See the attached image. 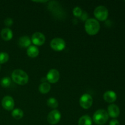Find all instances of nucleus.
Returning <instances> with one entry per match:
<instances>
[{
	"instance_id": "obj_1",
	"label": "nucleus",
	"mask_w": 125,
	"mask_h": 125,
	"mask_svg": "<svg viewBox=\"0 0 125 125\" xmlns=\"http://www.w3.org/2000/svg\"><path fill=\"white\" fill-rule=\"evenodd\" d=\"M100 29L98 21L95 18H88L85 23V30L90 35H96Z\"/></svg>"
},
{
	"instance_id": "obj_2",
	"label": "nucleus",
	"mask_w": 125,
	"mask_h": 125,
	"mask_svg": "<svg viewBox=\"0 0 125 125\" xmlns=\"http://www.w3.org/2000/svg\"><path fill=\"white\" fill-rule=\"evenodd\" d=\"M12 78L13 82L19 85H25L29 81L28 74L20 69L15 70L12 73Z\"/></svg>"
},
{
	"instance_id": "obj_3",
	"label": "nucleus",
	"mask_w": 125,
	"mask_h": 125,
	"mask_svg": "<svg viewBox=\"0 0 125 125\" xmlns=\"http://www.w3.org/2000/svg\"><path fill=\"white\" fill-rule=\"evenodd\" d=\"M109 119L108 113L104 109H99L94 113L93 120L96 124L103 125L106 123Z\"/></svg>"
},
{
	"instance_id": "obj_4",
	"label": "nucleus",
	"mask_w": 125,
	"mask_h": 125,
	"mask_svg": "<svg viewBox=\"0 0 125 125\" xmlns=\"http://www.w3.org/2000/svg\"><path fill=\"white\" fill-rule=\"evenodd\" d=\"M94 15L96 18L98 20L103 21L108 17L109 12L107 9L104 6H99L94 10Z\"/></svg>"
},
{
	"instance_id": "obj_5",
	"label": "nucleus",
	"mask_w": 125,
	"mask_h": 125,
	"mask_svg": "<svg viewBox=\"0 0 125 125\" xmlns=\"http://www.w3.org/2000/svg\"><path fill=\"white\" fill-rule=\"evenodd\" d=\"M50 46L54 51H61L64 50L66 46V43L63 39L56 37L51 40L50 42Z\"/></svg>"
},
{
	"instance_id": "obj_6",
	"label": "nucleus",
	"mask_w": 125,
	"mask_h": 125,
	"mask_svg": "<svg viewBox=\"0 0 125 125\" xmlns=\"http://www.w3.org/2000/svg\"><path fill=\"white\" fill-rule=\"evenodd\" d=\"M80 106L85 109H88L90 108L93 104L92 96L88 94H84L81 96L79 100Z\"/></svg>"
},
{
	"instance_id": "obj_7",
	"label": "nucleus",
	"mask_w": 125,
	"mask_h": 125,
	"mask_svg": "<svg viewBox=\"0 0 125 125\" xmlns=\"http://www.w3.org/2000/svg\"><path fill=\"white\" fill-rule=\"evenodd\" d=\"M61 118V114L58 110H52L47 116V121L50 124L56 125L59 122Z\"/></svg>"
},
{
	"instance_id": "obj_8",
	"label": "nucleus",
	"mask_w": 125,
	"mask_h": 125,
	"mask_svg": "<svg viewBox=\"0 0 125 125\" xmlns=\"http://www.w3.org/2000/svg\"><path fill=\"white\" fill-rule=\"evenodd\" d=\"M31 42L36 46H41L45 42V35L40 32H35L32 36Z\"/></svg>"
},
{
	"instance_id": "obj_9",
	"label": "nucleus",
	"mask_w": 125,
	"mask_h": 125,
	"mask_svg": "<svg viewBox=\"0 0 125 125\" xmlns=\"http://www.w3.org/2000/svg\"><path fill=\"white\" fill-rule=\"evenodd\" d=\"M46 80L50 83L54 84L59 81L60 78V74L58 70L56 69H51L46 74Z\"/></svg>"
},
{
	"instance_id": "obj_10",
	"label": "nucleus",
	"mask_w": 125,
	"mask_h": 125,
	"mask_svg": "<svg viewBox=\"0 0 125 125\" xmlns=\"http://www.w3.org/2000/svg\"><path fill=\"white\" fill-rule=\"evenodd\" d=\"M2 106L4 109L7 111H11L13 109L15 106V102L13 98L10 96H6L2 98Z\"/></svg>"
},
{
	"instance_id": "obj_11",
	"label": "nucleus",
	"mask_w": 125,
	"mask_h": 125,
	"mask_svg": "<svg viewBox=\"0 0 125 125\" xmlns=\"http://www.w3.org/2000/svg\"><path fill=\"white\" fill-rule=\"evenodd\" d=\"M107 113H108L109 116L113 118H115L119 116L120 111L117 105L111 104L107 107Z\"/></svg>"
},
{
	"instance_id": "obj_12",
	"label": "nucleus",
	"mask_w": 125,
	"mask_h": 125,
	"mask_svg": "<svg viewBox=\"0 0 125 125\" xmlns=\"http://www.w3.org/2000/svg\"><path fill=\"white\" fill-rule=\"evenodd\" d=\"M104 100L109 103H112L117 100V94L112 90H108L104 94Z\"/></svg>"
},
{
	"instance_id": "obj_13",
	"label": "nucleus",
	"mask_w": 125,
	"mask_h": 125,
	"mask_svg": "<svg viewBox=\"0 0 125 125\" xmlns=\"http://www.w3.org/2000/svg\"><path fill=\"white\" fill-rule=\"evenodd\" d=\"M1 36L3 40L8 41V40L12 39V37H13V32H12V30L9 28H4L1 32Z\"/></svg>"
},
{
	"instance_id": "obj_14",
	"label": "nucleus",
	"mask_w": 125,
	"mask_h": 125,
	"mask_svg": "<svg viewBox=\"0 0 125 125\" xmlns=\"http://www.w3.org/2000/svg\"><path fill=\"white\" fill-rule=\"evenodd\" d=\"M31 40L28 36H22L19 39L18 44L21 48H28L31 46Z\"/></svg>"
},
{
	"instance_id": "obj_15",
	"label": "nucleus",
	"mask_w": 125,
	"mask_h": 125,
	"mask_svg": "<svg viewBox=\"0 0 125 125\" xmlns=\"http://www.w3.org/2000/svg\"><path fill=\"white\" fill-rule=\"evenodd\" d=\"M27 54L30 57H36L39 54V50L35 45H31L27 49Z\"/></svg>"
},
{
	"instance_id": "obj_16",
	"label": "nucleus",
	"mask_w": 125,
	"mask_h": 125,
	"mask_svg": "<svg viewBox=\"0 0 125 125\" xmlns=\"http://www.w3.org/2000/svg\"><path fill=\"white\" fill-rule=\"evenodd\" d=\"M92 120L91 117L88 115H83L79 118L78 121V125H92Z\"/></svg>"
},
{
	"instance_id": "obj_17",
	"label": "nucleus",
	"mask_w": 125,
	"mask_h": 125,
	"mask_svg": "<svg viewBox=\"0 0 125 125\" xmlns=\"http://www.w3.org/2000/svg\"><path fill=\"white\" fill-rule=\"evenodd\" d=\"M51 89V85L50 83H48L47 82L43 83H41L39 87V90L41 94H46L50 91Z\"/></svg>"
},
{
	"instance_id": "obj_18",
	"label": "nucleus",
	"mask_w": 125,
	"mask_h": 125,
	"mask_svg": "<svg viewBox=\"0 0 125 125\" xmlns=\"http://www.w3.org/2000/svg\"><path fill=\"white\" fill-rule=\"evenodd\" d=\"M24 115L23 111L20 109H15L12 112V116L17 120H20L22 118Z\"/></svg>"
},
{
	"instance_id": "obj_19",
	"label": "nucleus",
	"mask_w": 125,
	"mask_h": 125,
	"mask_svg": "<svg viewBox=\"0 0 125 125\" xmlns=\"http://www.w3.org/2000/svg\"><path fill=\"white\" fill-rule=\"evenodd\" d=\"M47 105L51 108L56 109L58 107L59 103L56 98L51 97L47 100Z\"/></svg>"
},
{
	"instance_id": "obj_20",
	"label": "nucleus",
	"mask_w": 125,
	"mask_h": 125,
	"mask_svg": "<svg viewBox=\"0 0 125 125\" xmlns=\"http://www.w3.org/2000/svg\"><path fill=\"white\" fill-rule=\"evenodd\" d=\"M11 84V79L9 77H4L1 80V85L3 87H8Z\"/></svg>"
},
{
	"instance_id": "obj_21",
	"label": "nucleus",
	"mask_w": 125,
	"mask_h": 125,
	"mask_svg": "<svg viewBox=\"0 0 125 125\" xmlns=\"http://www.w3.org/2000/svg\"><path fill=\"white\" fill-rule=\"evenodd\" d=\"M9 54L6 52H0V64L1 63H4L9 61Z\"/></svg>"
},
{
	"instance_id": "obj_22",
	"label": "nucleus",
	"mask_w": 125,
	"mask_h": 125,
	"mask_svg": "<svg viewBox=\"0 0 125 125\" xmlns=\"http://www.w3.org/2000/svg\"><path fill=\"white\" fill-rule=\"evenodd\" d=\"M73 15L76 17H81V16L83 14V10L79 7H74L73 10Z\"/></svg>"
},
{
	"instance_id": "obj_23",
	"label": "nucleus",
	"mask_w": 125,
	"mask_h": 125,
	"mask_svg": "<svg viewBox=\"0 0 125 125\" xmlns=\"http://www.w3.org/2000/svg\"><path fill=\"white\" fill-rule=\"evenodd\" d=\"M4 24L5 25L8 27L11 26L12 25V24H13V20L11 18H6L4 20Z\"/></svg>"
},
{
	"instance_id": "obj_24",
	"label": "nucleus",
	"mask_w": 125,
	"mask_h": 125,
	"mask_svg": "<svg viewBox=\"0 0 125 125\" xmlns=\"http://www.w3.org/2000/svg\"><path fill=\"white\" fill-rule=\"evenodd\" d=\"M109 125H120V123L117 120L113 119L109 122Z\"/></svg>"
},
{
	"instance_id": "obj_25",
	"label": "nucleus",
	"mask_w": 125,
	"mask_h": 125,
	"mask_svg": "<svg viewBox=\"0 0 125 125\" xmlns=\"http://www.w3.org/2000/svg\"><path fill=\"white\" fill-rule=\"evenodd\" d=\"M87 13H86L85 12H83V14L81 16V19L83 20L86 21L87 20Z\"/></svg>"
},
{
	"instance_id": "obj_26",
	"label": "nucleus",
	"mask_w": 125,
	"mask_h": 125,
	"mask_svg": "<svg viewBox=\"0 0 125 125\" xmlns=\"http://www.w3.org/2000/svg\"><path fill=\"white\" fill-rule=\"evenodd\" d=\"M46 81H47V80H46V78H42V79H41L42 83H46Z\"/></svg>"
},
{
	"instance_id": "obj_27",
	"label": "nucleus",
	"mask_w": 125,
	"mask_h": 125,
	"mask_svg": "<svg viewBox=\"0 0 125 125\" xmlns=\"http://www.w3.org/2000/svg\"><path fill=\"white\" fill-rule=\"evenodd\" d=\"M0 70H1V65H0Z\"/></svg>"
},
{
	"instance_id": "obj_28",
	"label": "nucleus",
	"mask_w": 125,
	"mask_h": 125,
	"mask_svg": "<svg viewBox=\"0 0 125 125\" xmlns=\"http://www.w3.org/2000/svg\"></svg>"
}]
</instances>
